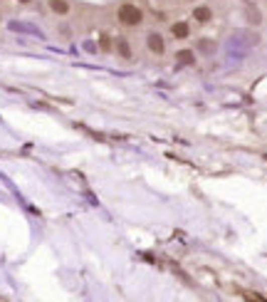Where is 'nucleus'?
I'll return each instance as SVG.
<instances>
[{
  "label": "nucleus",
  "mask_w": 267,
  "mask_h": 302,
  "mask_svg": "<svg viewBox=\"0 0 267 302\" xmlns=\"http://www.w3.org/2000/svg\"><path fill=\"white\" fill-rule=\"evenodd\" d=\"M47 5H50V10L59 15V18H64V15H69V0H47Z\"/></svg>",
  "instance_id": "423d86ee"
},
{
  "label": "nucleus",
  "mask_w": 267,
  "mask_h": 302,
  "mask_svg": "<svg viewBox=\"0 0 267 302\" xmlns=\"http://www.w3.org/2000/svg\"><path fill=\"white\" fill-rule=\"evenodd\" d=\"M176 62L181 64V67H193V64H196V52H193V50H188V47H186V50H178V52H176Z\"/></svg>",
  "instance_id": "0eeeda50"
},
{
  "label": "nucleus",
  "mask_w": 267,
  "mask_h": 302,
  "mask_svg": "<svg viewBox=\"0 0 267 302\" xmlns=\"http://www.w3.org/2000/svg\"><path fill=\"white\" fill-rule=\"evenodd\" d=\"M245 20H247L250 25H260V23H262V13H260V8H257L255 3H247V8H245Z\"/></svg>",
  "instance_id": "39448f33"
},
{
  "label": "nucleus",
  "mask_w": 267,
  "mask_h": 302,
  "mask_svg": "<svg viewBox=\"0 0 267 302\" xmlns=\"http://www.w3.org/2000/svg\"><path fill=\"white\" fill-rule=\"evenodd\" d=\"M117 18L124 28H139L144 23V10L134 3H121L117 10Z\"/></svg>",
  "instance_id": "f257e3e1"
},
{
  "label": "nucleus",
  "mask_w": 267,
  "mask_h": 302,
  "mask_svg": "<svg viewBox=\"0 0 267 302\" xmlns=\"http://www.w3.org/2000/svg\"><path fill=\"white\" fill-rule=\"evenodd\" d=\"M245 297H247V300H265V297L257 295V292H245Z\"/></svg>",
  "instance_id": "9b49d317"
},
{
  "label": "nucleus",
  "mask_w": 267,
  "mask_h": 302,
  "mask_svg": "<svg viewBox=\"0 0 267 302\" xmlns=\"http://www.w3.org/2000/svg\"><path fill=\"white\" fill-rule=\"evenodd\" d=\"M198 50L203 52V55H215V50H218V45H215V40H208V37H201L198 40Z\"/></svg>",
  "instance_id": "1a4fd4ad"
},
{
  "label": "nucleus",
  "mask_w": 267,
  "mask_h": 302,
  "mask_svg": "<svg viewBox=\"0 0 267 302\" xmlns=\"http://www.w3.org/2000/svg\"><path fill=\"white\" fill-rule=\"evenodd\" d=\"M191 18L196 20V23H201V25H206L213 20V10L208 8V5H198V8H193V13H191Z\"/></svg>",
  "instance_id": "20e7f679"
},
{
  "label": "nucleus",
  "mask_w": 267,
  "mask_h": 302,
  "mask_svg": "<svg viewBox=\"0 0 267 302\" xmlns=\"http://www.w3.org/2000/svg\"><path fill=\"white\" fill-rule=\"evenodd\" d=\"M18 3H20V5H30L32 0H18Z\"/></svg>",
  "instance_id": "f8f14e48"
},
{
  "label": "nucleus",
  "mask_w": 267,
  "mask_h": 302,
  "mask_svg": "<svg viewBox=\"0 0 267 302\" xmlns=\"http://www.w3.org/2000/svg\"><path fill=\"white\" fill-rule=\"evenodd\" d=\"M242 3H245V5H247V3H255V0H242Z\"/></svg>",
  "instance_id": "ddd939ff"
},
{
  "label": "nucleus",
  "mask_w": 267,
  "mask_h": 302,
  "mask_svg": "<svg viewBox=\"0 0 267 302\" xmlns=\"http://www.w3.org/2000/svg\"><path fill=\"white\" fill-rule=\"evenodd\" d=\"M117 52L121 60H131V57H134V50H131V45H129L126 37H119L117 40Z\"/></svg>",
  "instance_id": "6e6552de"
},
{
  "label": "nucleus",
  "mask_w": 267,
  "mask_h": 302,
  "mask_svg": "<svg viewBox=\"0 0 267 302\" xmlns=\"http://www.w3.org/2000/svg\"><path fill=\"white\" fill-rule=\"evenodd\" d=\"M99 50L112 52V35H99Z\"/></svg>",
  "instance_id": "9d476101"
},
{
  "label": "nucleus",
  "mask_w": 267,
  "mask_h": 302,
  "mask_svg": "<svg viewBox=\"0 0 267 302\" xmlns=\"http://www.w3.org/2000/svg\"><path fill=\"white\" fill-rule=\"evenodd\" d=\"M146 47L153 55H163V52H166V40H163V35H161V32H148Z\"/></svg>",
  "instance_id": "f03ea898"
},
{
  "label": "nucleus",
  "mask_w": 267,
  "mask_h": 302,
  "mask_svg": "<svg viewBox=\"0 0 267 302\" xmlns=\"http://www.w3.org/2000/svg\"><path fill=\"white\" fill-rule=\"evenodd\" d=\"M171 37H173V40H188V37H191V25H188L186 20L171 23Z\"/></svg>",
  "instance_id": "7ed1b4c3"
}]
</instances>
